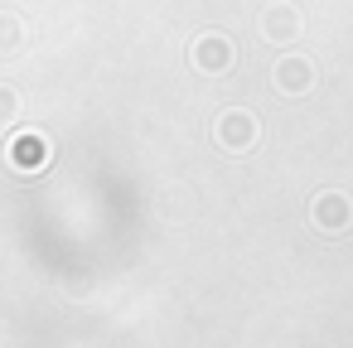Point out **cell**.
Masks as SVG:
<instances>
[{
  "label": "cell",
  "mask_w": 353,
  "mask_h": 348,
  "mask_svg": "<svg viewBox=\"0 0 353 348\" xmlns=\"http://www.w3.org/2000/svg\"><path fill=\"white\" fill-rule=\"evenodd\" d=\"M194 68L208 73V78H223V73L232 68V39L218 34V30H203V34L194 39Z\"/></svg>",
  "instance_id": "cell-1"
},
{
  "label": "cell",
  "mask_w": 353,
  "mask_h": 348,
  "mask_svg": "<svg viewBox=\"0 0 353 348\" xmlns=\"http://www.w3.org/2000/svg\"><path fill=\"white\" fill-rule=\"evenodd\" d=\"M256 131H261V126H256L252 112H237V107H232V112L218 116V145H223L228 155H247V150L256 145Z\"/></svg>",
  "instance_id": "cell-2"
},
{
  "label": "cell",
  "mask_w": 353,
  "mask_h": 348,
  "mask_svg": "<svg viewBox=\"0 0 353 348\" xmlns=\"http://www.w3.org/2000/svg\"><path fill=\"white\" fill-rule=\"evenodd\" d=\"M310 218H314V227H324V232H343V227L353 223V198L339 194V189H324V194L314 198Z\"/></svg>",
  "instance_id": "cell-3"
},
{
  "label": "cell",
  "mask_w": 353,
  "mask_h": 348,
  "mask_svg": "<svg viewBox=\"0 0 353 348\" xmlns=\"http://www.w3.org/2000/svg\"><path fill=\"white\" fill-rule=\"evenodd\" d=\"M271 78H276L281 92H310V88H314V68H310V59H281Z\"/></svg>",
  "instance_id": "cell-4"
},
{
  "label": "cell",
  "mask_w": 353,
  "mask_h": 348,
  "mask_svg": "<svg viewBox=\"0 0 353 348\" xmlns=\"http://www.w3.org/2000/svg\"><path fill=\"white\" fill-rule=\"evenodd\" d=\"M261 34L285 44V39H295V34H300V15H295L290 6H271V10L261 15Z\"/></svg>",
  "instance_id": "cell-5"
},
{
  "label": "cell",
  "mask_w": 353,
  "mask_h": 348,
  "mask_svg": "<svg viewBox=\"0 0 353 348\" xmlns=\"http://www.w3.org/2000/svg\"><path fill=\"white\" fill-rule=\"evenodd\" d=\"M10 155H15V165H25V170H34V165H44V160H49L54 150H49V141H44V136H34V131H25V136L15 141V150H10Z\"/></svg>",
  "instance_id": "cell-6"
},
{
  "label": "cell",
  "mask_w": 353,
  "mask_h": 348,
  "mask_svg": "<svg viewBox=\"0 0 353 348\" xmlns=\"http://www.w3.org/2000/svg\"><path fill=\"white\" fill-rule=\"evenodd\" d=\"M15 112H20V97H15L10 88H0V126L15 121Z\"/></svg>",
  "instance_id": "cell-7"
},
{
  "label": "cell",
  "mask_w": 353,
  "mask_h": 348,
  "mask_svg": "<svg viewBox=\"0 0 353 348\" xmlns=\"http://www.w3.org/2000/svg\"><path fill=\"white\" fill-rule=\"evenodd\" d=\"M15 44H20V25L0 15V49H15Z\"/></svg>",
  "instance_id": "cell-8"
}]
</instances>
